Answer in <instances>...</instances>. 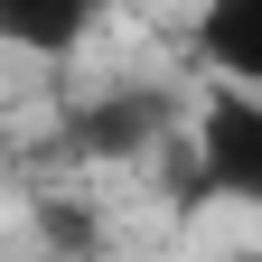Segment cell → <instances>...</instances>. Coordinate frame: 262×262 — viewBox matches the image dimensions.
I'll return each instance as SVG.
<instances>
[{
	"mask_svg": "<svg viewBox=\"0 0 262 262\" xmlns=\"http://www.w3.org/2000/svg\"><path fill=\"white\" fill-rule=\"evenodd\" d=\"M178 196H215V206H262V94L215 84L187 122V178Z\"/></svg>",
	"mask_w": 262,
	"mask_h": 262,
	"instance_id": "6da1fadb",
	"label": "cell"
},
{
	"mask_svg": "<svg viewBox=\"0 0 262 262\" xmlns=\"http://www.w3.org/2000/svg\"><path fill=\"white\" fill-rule=\"evenodd\" d=\"M169 94L159 84H122V94H103V103H84L75 122H66V150H84V159H131V150H150L159 131H169Z\"/></svg>",
	"mask_w": 262,
	"mask_h": 262,
	"instance_id": "7a4b0ae2",
	"label": "cell"
},
{
	"mask_svg": "<svg viewBox=\"0 0 262 262\" xmlns=\"http://www.w3.org/2000/svg\"><path fill=\"white\" fill-rule=\"evenodd\" d=\"M187 47H196V66H206L215 84L262 94V0H196Z\"/></svg>",
	"mask_w": 262,
	"mask_h": 262,
	"instance_id": "3957f363",
	"label": "cell"
},
{
	"mask_svg": "<svg viewBox=\"0 0 262 262\" xmlns=\"http://www.w3.org/2000/svg\"><path fill=\"white\" fill-rule=\"evenodd\" d=\"M122 0H0V47L19 56H75Z\"/></svg>",
	"mask_w": 262,
	"mask_h": 262,
	"instance_id": "277c9868",
	"label": "cell"
},
{
	"mask_svg": "<svg viewBox=\"0 0 262 262\" xmlns=\"http://www.w3.org/2000/svg\"><path fill=\"white\" fill-rule=\"evenodd\" d=\"M244 262H262V253H244Z\"/></svg>",
	"mask_w": 262,
	"mask_h": 262,
	"instance_id": "5b68a950",
	"label": "cell"
}]
</instances>
